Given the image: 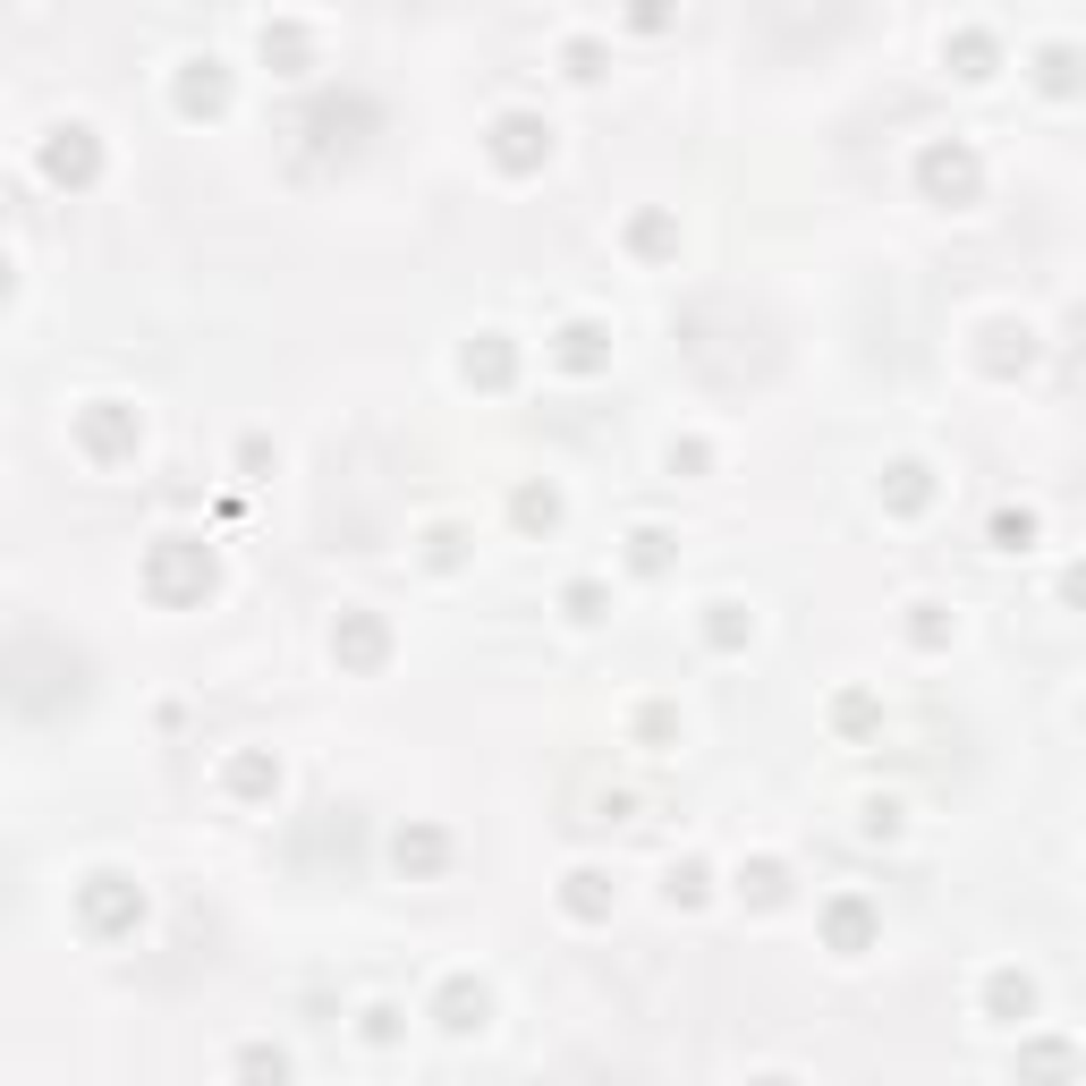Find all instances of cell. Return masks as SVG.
Masks as SVG:
<instances>
[{"label": "cell", "instance_id": "obj_2", "mask_svg": "<svg viewBox=\"0 0 1086 1086\" xmlns=\"http://www.w3.org/2000/svg\"><path fill=\"white\" fill-rule=\"evenodd\" d=\"M1070 1078H1078L1070 1036H1027L1019 1044V1086H1070Z\"/></svg>", "mask_w": 1086, "mask_h": 1086}, {"label": "cell", "instance_id": "obj_6", "mask_svg": "<svg viewBox=\"0 0 1086 1086\" xmlns=\"http://www.w3.org/2000/svg\"><path fill=\"white\" fill-rule=\"evenodd\" d=\"M951 637V620H942V603H917V645H942Z\"/></svg>", "mask_w": 1086, "mask_h": 1086}, {"label": "cell", "instance_id": "obj_1", "mask_svg": "<svg viewBox=\"0 0 1086 1086\" xmlns=\"http://www.w3.org/2000/svg\"><path fill=\"white\" fill-rule=\"evenodd\" d=\"M985 1010H993V1027H1036V976L1027 968H993V985H985Z\"/></svg>", "mask_w": 1086, "mask_h": 1086}, {"label": "cell", "instance_id": "obj_3", "mask_svg": "<svg viewBox=\"0 0 1086 1086\" xmlns=\"http://www.w3.org/2000/svg\"><path fill=\"white\" fill-rule=\"evenodd\" d=\"M926 188L934 195H976V154H968V145H934L926 154Z\"/></svg>", "mask_w": 1086, "mask_h": 1086}, {"label": "cell", "instance_id": "obj_5", "mask_svg": "<svg viewBox=\"0 0 1086 1086\" xmlns=\"http://www.w3.org/2000/svg\"><path fill=\"white\" fill-rule=\"evenodd\" d=\"M892 476H900L892 501H900V510H917V501H926V467H892Z\"/></svg>", "mask_w": 1086, "mask_h": 1086}, {"label": "cell", "instance_id": "obj_4", "mask_svg": "<svg viewBox=\"0 0 1086 1086\" xmlns=\"http://www.w3.org/2000/svg\"><path fill=\"white\" fill-rule=\"evenodd\" d=\"M993 543H1002V552H1027V543H1036V510H1002L993 518Z\"/></svg>", "mask_w": 1086, "mask_h": 1086}, {"label": "cell", "instance_id": "obj_7", "mask_svg": "<svg viewBox=\"0 0 1086 1086\" xmlns=\"http://www.w3.org/2000/svg\"><path fill=\"white\" fill-rule=\"evenodd\" d=\"M1044 86H1053V94H1070V43H1053V52H1044Z\"/></svg>", "mask_w": 1086, "mask_h": 1086}]
</instances>
